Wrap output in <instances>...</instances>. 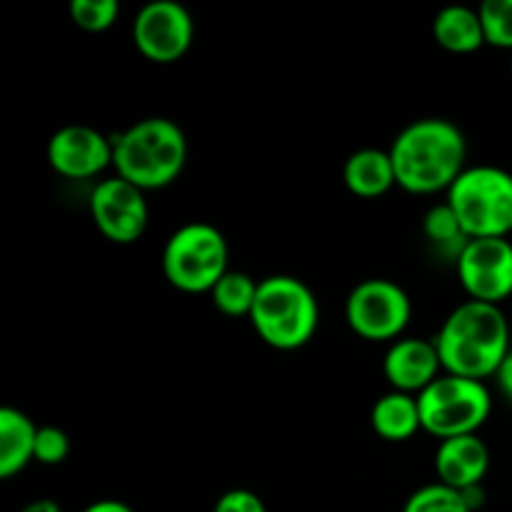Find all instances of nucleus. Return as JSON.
Wrapping results in <instances>:
<instances>
[{"instance_id": "f257e3e1", "label": "nucleus", "mask_w": 512, "mask_h": 512, "mask_svg": "<svg viewBox=\"0 0 512 512\" xmlns=\"http://www.w3.org/2000/svg\"><path fill=\"white\" fill-rule=\"evenodd\" d=\"M395 178L408 193L450 190L463 175L468 145L463 130L445 118H423L405 125L390 145Z\"/></svg>"}, {"instance_id": "f03ea898", "label": "nucleus", "mask_w": 512, "mask_h": 512, "mask_svg": "<svg viewBox=\"0 0 512 512\" xmlns=\"http://www.w3.org/2000/svg\"><path fill=\"white\" fill-rule=\"evenodd\" d=\"M443 370L460 378L480 380L498 375L510 353V325L500 305L465 300L445 318L433 338Z\"/></svg>"}, {"instance_id": "7ed1b4c3", "label": "nucleus", "mask_w": 512, "mask_h": 512, "mask_svg": "<svg viewBox=\"0 0 512 512\" xmlns=\"http://www.w3.org/2000/svg\"><path fill=\"white\" fill-rule=\"evenodd\" d=\"M188 160L183 128L170 118H145L113 140V168L135 188L158 190L173 183Z\"/></svg>"}, {"instance_id": "20e7f679", "label": "nucleus", "mask_w": 512, "mask_h": 512, "mask_svg": "<svg viewBox=\"0 0 512 512\" xmlns=\"http://www.w3.org/2000/svg\"><path fill=\"white\" fill-rule=\"evenodd\" d=\"M250 323L270 348L298 350L310 343L318 330V300L300 278L270 275L260 280Z\"/></svg>"}, {"instance_id": "39448f33", "label": "nucleus", "mask_w": 512, "mask_h": 512, "mask_svg": "<svg viewBox=\"0 0 512 512\" xmlns=\"http://www.w3.org/2000/svg\"><path fill=\"white\" fill-rule=\"evenodd\" d=\"M473 238H508L512 233V175L498 165H475L450 185L448 200Z\"/></svg>"}, {"instance_id": "423d86ee", "label": "nucleus", "mask_w": 512, "mask_h": 512, "mask_svg": "<svg viewBox=\"0 0 512 512\" xmlns=\"http://www.w3.org/2000/svg\"><path fill=\"white\" fill-rule=\"evenodd\" d=\"M163 273L183 293H210L228 273V243L210 223H188L175 230L163 250Z\"/></svg>"}, {"instance_id": "0eeeda50", "label": "nucleus", "mask_w": 512, "mask_h": 512, "mask_svg": "<svg viewBox=\"0 0 512 512\" xmlns=\"http://www.w3.org/2000/svg\"><path fill=\"white\" fill-rule=\"evenodd\" d=\"M423 430L440 440L478 435L490 418L493 400L480 380L443 373L418 395Z\"/></svg>"}, {"instance_id": "6e6552de", "label": "nucleus", "mask_w": 512, "mask_h": 512, "mask_svg": "<svg viewBox=\"0 0 512 512\" xmlns=\"http://www.w3.org/2000/svg\"><path fill=\"white\" fill-rule=\"evenodd\" d=\"M413 305L398 283L385 278L363 280L345 300V318L355 335L373 343L395 340L408 328Z\"/></svg>"}, {"instance_id": "1a4fd4ad", "label": "nucleus", "mask_w": 512, "mask_h": 512, "mask_svg": "<svg viewBox=\"0 0 512 512\" xmlns=\"http://www.w3.org/2000/svg\"><path fill=\"white\" fill-rule=\"evenodd\" d=\"M458 278L470 300L500 305L512 295V243L473 238L458 255Z\"/></svg>"}, {"instance_id": "9d476101", "label": "nucleus", "mask_w": 512, "mask_h": 512, "mask_svg": "<svg viewBox=\"0 0 512 512\" xmlns=\"http://www.w3.org/2000/svg\"><path fill=\"white\" fill-rule=\"evenodd\" d=\"M193 18L175 0H153L133 20V43L153 63H175L193 43Z\"/></svg>"}, {"instance_id": "9b49d317", "label": "nucleus", "mask_w": 512, "mask_h": 512, "mask_svg": "<svg viewBox=\"0 0 512 512\" xmlns=\"http://www.w3.org/2000/svg\"><path fill=\"white\" fill-rule=\"evenodd\" d=\"M148 200L140 188L123 178H108L90 193V218L108 240L135 243L148 228Z\"/></svg>"}, {"instance_id": "f8f14e48", "label": "nucleus", "mask_w": 512, "mask_h": 512, "mask_svg": "<svg viewBox=\"0 0 512 512\" xmlns=\"http://www.w3.org/2000/svg\"><path fill=\"white\" fill-rule=\"evenodd\" d=\"M48 163L63 178H95L113 165V140L90 125H65L50 138Z\"/></svg>"}, {"instance_id": "ddd939ff", "label": "nucleus", "mask_w": 512, "mask_h": 512, "mask_svg": "<svg viewBox=\"0 0 512 512\" xmlns=\"http://www.w3.org/2000/svg\"><path fill=\"white\" fill-rule=\"evenodd\" d=\"M438 348L433 340L423 338H400L388 348L383 360V373L393 390L408 395H420L428 385L440 378Z\"/></svg>"}, {"instance_id": "4468645a", "label": "nucleus", "mask_w": 512, "mask_h": 512, "mask_svg": "<svg viewBox=\"0 0 512 512\" xmlns=\"http://www.w3.org/2000/svg\"><path fill=\"white\" fill-rule=\"evenodd\" d=\"M490 468V450L478 435L440 440L435 453V473L438 483L453 490H468L483 485Z\"/></svg>"}, {"instance_id": "2eb2a0df", "label": "nucleus", "mask_w": 512, "mask_h": 512, "mask_svg": "<svg viewBox=\"0 0 512 512\" xmlns=\"http://www.w3.org/2000/svg\"><path fill=\"white\" fill-rule=\"evenodd\" d=\"M343 180L350 193L358 195V198H380V195H385L393 185H398L390 150H355L345 160Z\"/></svg>"}, {"instance_id": "dca6fc26", "label": "nucleus", "mask_w": 512, "mask_h": 512, "mask_svg": "<svg viewBox=\"0 0 512 512\" xmlns=\"http://www.w3.org/2000/svg\"><path fill=\"white\" fill-rule=\"evenodd\" d=\"M38 428L25 413L15 408L0 410V478L8 480L35 460Z\"/></svg>"}, {"instance_id": "f3484780", "label": "nucleus", "mask_w": 512, "mask_h": 512, "mask_svg": "<svg viewBox=\"0 0 512 512\" xmlns=\"http://www.w3.org/2000/svg\"><path fill=\"white\" fill-rule=\"evenodd\" d=\"M370 425L375 433L390 443H405L413 438L423 423H420V405L418 395L408 393H393L378 398V403L370 410Z\"/></svg>"}, {"instance_id": "a211bd4d", "label": "nucleus", "mask_w": 512, "mask_h": 512, "mask_svg": "<svg viewBox=\"0 0 512 512\" xmlns=\"http://www.w3.org/2000/svg\"><path fill=\"white\" fill-rule=\"evenodd\" d=\"M433 38L440 48L448 53L468 55L480 50L485 43L483 23H480V13L465 5H450L443 8L433 20Z\"/></svg>"}, {"instance_id": "6ab92c4d", "label": "nucleus", "mask_w": 512, "mask_h": 512, "mask_svg": "<svg viewBox=\"0 0 512 512\" xmlns=\"http://www.w3.org/2000/svg\"><path fill=\"white\" fill-rule=\"evenodd\" d=\"M258 280L250 278L248 273H238V270H228L220 278V283L210 290L213 295V305L223 315L230 318H240V315L253 313L255 295H258Z\"/></svg>"}, {"instance_id": "aec40b11", "label": "nucleus", "mask_w": 512, "mask_h": 512, "mask_svg": "<svg viewBox=\"0 0 512 512\" xmlns=\"http://www.w3.org/2000/svg\"><path fill=\"white\" fill-rule=\"evenodd\" d=\"M423 230L425 238L430 240L433 245H438L440 250H448V253H455V260H458L460 250L468 245V235H465L463 225H460L458 215L453 213L448 203L443 205H433L428 210L423 220Z\"/></svg>"}, {"instance_id": "412c9836", "label": "nucleus", "mask_w": 512, "mask_h": 512, "mask_svg": "<svg viewBox=\"0 0 512 512\" xmlns=\"http://www.w3.org/2000/svg\"><path fill=\"white\" fill-rule=\"evenodd\" d=\"M403 512H473L463 500L460 490L448 488L443 483L425 485L415 490L405 503Z\"/></svg>"}, {"instance_id": "4be33fe9", "label": "nucleus", "mask_w": 512, "mask_h": 512, "mask_svg": "<svg viewBox=\"0 0 512 512\" xmlns=\"http://www.w3.org/2000/svg\"><path fill=\"white\" fill-rule=\"evenodd\" d=\"M478 13L485 43L512 50V0H485Z\"/></svg>"}, {"instance_id": "5701e85b", "label": "nucleus", "mask_w": 512, "mask_h": 512, "mask_svg": "<svg viewBox=\"0 0 512 512\" xmlns=\"http://www.w3.org/2000/svg\"><path fill=\"white\" fill-rule=\"evenodd\" d=\"M120 15L118 0H73L70 3V18L78 28L88 33H103L113 28Z\"/></svg>"}, {"instance_id": "b1692460", "label": "nucleus", "mask_w": 512, "mask_h": 512, "mask_svg": "<svg viewBox=\"0 0 512 512\" xmlns=\"http://www.w3.org/2000/svg\"><path fill=\"white\" fill-rule=\"evenodd\" d=\"M70 453V440L65 430L43 425L35 435V460L43 465H60Z\"/></svg>"}, {"instance_id": "393cba45", "label": "nucleus", "mask_w": 512, "mask_h": 512, "mask_svg": "<svg viewBox=\"0 0 512 512\" xmlns=\"http://www.w3.org/2000/svg\"><path fill=\"white\" fill-rule=\"evenodd\" d=\"M213 512H268V508H265L263 498L255 495L253 490L238 488L220 495Z\"/></svg>"}, {"instance_id": "a878e982", "label": "nucleus", "mask_w": 512, "mask_h": 512, "mask_svg": "<svg viewBox=\"0 0 512 512\" xmlns=\"http://www.w3.org/2000/svg\"><path fill=\"white\" fill-rule=\"evenodd\" d=\"M495 378H498V385H500V390L505 393V398L512 400V350L508 353V358L503 360V365H500V370Z\"/></svg>"}, {"instance_id": "bb28decb", "label": "nucleus", "mask_w": 512, "mask_h": 512, "mask_svg": "<svg viewBox=\"0 0 512 512\" xmlns=\"http://www.w3.org/2000/svg\"><path fill=\"white\" fill-rule=\"evenodd\" d=\"M83 512H133V508L120 500H98V503L88 505Z\"/></svg>"}, {"instance_id": "cd10ccee", "label": "nucleus", "mask_w": 512, "mask_h": 512, "mask_svg": "<svg viewBox=\"0 0 512 512\" xmlns=\"http://www.w3.org/2000/svg\"><path fill=\"white\" fill-rule=\"evenodd\" d=\"M463 493V500L468 503L470 510H480L485 505V490L483 485H475V488H468V490H460Z\"/></svg>"}, {"instance_id": "c85d7f7f", "label": "nucleus", "mask_w": 512, "mask_h": 512, "mask_svg": "<svg viewBox=\"0 0 512 512\" xmlns=\"http://www.w3.org/2000/svg\"><path fill=\"white\" fill-rule=\"evenodd\" d=\"M20 512H63V510H60V505L55 503V500L40 498V500H33V503L25 505Z\"/></svg>"}]
</instances>
